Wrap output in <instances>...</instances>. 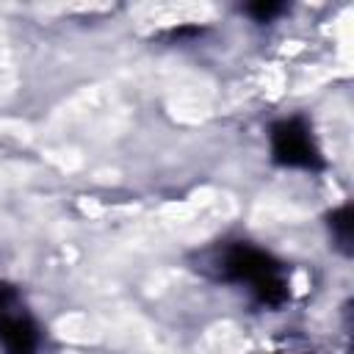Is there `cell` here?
Returning <instances> with one entry per match:
<instances>
[{
	"mask_svg": "<svg viewBox=\"0 0 354 354\" xmlns=\"http://www.w3.org/2000/svg\"><path fill=\"white\" fill-rule=\"evenodd\" d=\"M279 155H285L288 163H307V155H313V141L304 130H296V124H285L279 133Z\"/></svg>",
	"mask_w": 354,
	"mask_h": 354,
	"instance_id": "6da1fadb",
	"label": "cell"
}]
</instances>
